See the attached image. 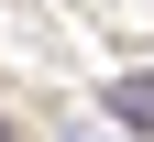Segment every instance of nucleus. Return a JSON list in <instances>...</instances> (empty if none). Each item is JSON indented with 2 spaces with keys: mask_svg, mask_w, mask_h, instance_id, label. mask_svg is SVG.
Here are the masks:
<instances>
[{
  "mask_svg": "<svg viewBox=\"0 0 154 142\" xmlns=\"http://www.w3.org/2000/svg\"><path fill=\"white\" fill-rule=\"evenodd\" d=\"M99 98H110V120H121V131H143V142H154V77H110Z\"/></svg>",
  "mask_w": 154,
  "mask_h": 142,
  "instance_id": "nucleus-1",
  "label": "nucleus"
},
{
  "mask_svg": "<svg viewBox=\"0 0 154 142\" xmlns=\"http://www.w3.org/2000/svg\"><path fill=\"white\" fill-rule=\"evenodd\" d=\"M66 142H121V131H66Z\"/></svg>",
  "mask_w": 154,
  "mask_h": 142,
  "instance_id": "nucleus-2",
  "label": "nucleus"
},
{
  "mask_svg": "<svg viewBox=\"0 0 154 142\" xmlns=\"http://www.w3.org/2000/svg\"><path fill=\"white\" fill-rule=\"evenodd\" d=\"M0 142H11V120H0Z\"/></svg>",
  "mask_w": 154,
  "mask_h": 142,
  "instance_id": "nucleus-3",
  "label": "nucleus"
}]
</instances>
